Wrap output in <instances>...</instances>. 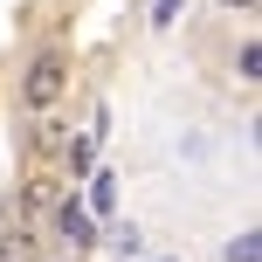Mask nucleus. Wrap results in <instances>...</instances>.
I'll use <instances>...</instances> for the list:
<instances>
[{
  "mask_svg": "<svg viewBox=\"0 0 262 262\" xmlns=\"http://www.w3.org/2000/svg\"><path fill=\"white\" fill-rule=\"evenodd\" d=\"M62 90H69V55L62 49H41L35 62H28V76H21V104L28 111H55Z\"/></svg>",
  "mask_w": 262,
  "mask_h": 262,
  "instance_id": "nucleus-1",
  "label": "nucleus"
},
{
  "mask_svg": "<svg viewBox=\"0 0 262 262\" xmlns=\"http://www.w3.org/2000/svg\"><path fill=\"white\" fill-rule=\"evenodd\" d=\"M55 228L69 235V249H90V214H83V200H62V207H55Z\"/></svg>",
  "mask_w": 262,
  "mask_h": 262,
  "instance_id": "nucleus-2",
  "label": "nucleus"
},
{
  "mask_svg": "<svg viewBox=\"0 0 262 262\" xmlns=\"http://www.w3.org/2000/svg\"><path fill=\"white\" fill-rule=\"evenodd\" d=\"M111 207H118V180L97 172V180H90V207H83V214H111Z\"/></svg>",
  "mask_w": 262,
  "mask_h": 262,
  "instance_id": "nucleus-3",
  "label": "nucleus"
},
{
  "mask_svg": "<svg viewBox=\"0 0 262 262\" xmlns=\"http://www.w3.org/2000/svg\"><path fill=\"white\" fill-rule=\"evenodd\" d=\"M221 255H228V262H262V242H255V228H242V235L228 242Z\"/></svg>",
  "mask_w": 262,
  "mask_h": 262,
  "instance_id": "nucleus-4",
  "label": "nucleus"
},
{
  "mask_svg": "<svg viewBox=\"0 0 262 262\" xmlns=\"http://www.w3.org/2000/svg\"><path fill=\"white\" fill-rule=\"evenodd\" d=\"M28 255H35V242H28V235H7V242H0V262H28Z\"/></svg>",
  "mask_w": 262,
  "mask_h": 262,
  "instance_id": "nucleus-5",
  "label": "nucleus"
},
{
  "mask_svg": "<svg viewBox=\"0 0 262 262\" xmlns=\"http://www.w3.org/2000/svg\"><path fill=\"white\" fill-rule=\"evenodd\" d=\"M180 7H186V0H152V28H172V21H180Z\"/></svg>",
  "mask_w": 262,
  "mask_h": 262,
  "instance_id": "nucleus-6",
  "label": "nucleus"
},
{
  "mask_svg": "<svg viewBox=\"0 0 262 262\" xmlns=\"http://www.w3.org/2000/svg\"><path fill=\"white\" fill-rule=\"evenodd\" d=\"M255 62H262V49H255V41H242V55H235V69H242V76H249V83H255Z\"/></svg>",
  "mask_w": 262,
  "mask_h": 262,
  "instance_id": "nucleus-7",
  "label": "nucleus"
},
{
  "mask_svg": "<svg viewBox=\"0 0 262 262\" xmlns=\"http://www.w3.org/2000/svg\"><path fill=\"white\" fill-rule=\"evenodd\" d=\"M221 7H228V14H249V7H255V0H221Z\"/></svg>",
  "mask_w": 262,
  "mask_h": 262,
  "instance_id": "nucleus-8",
  "label": "nucleus"
}]
</instances>
